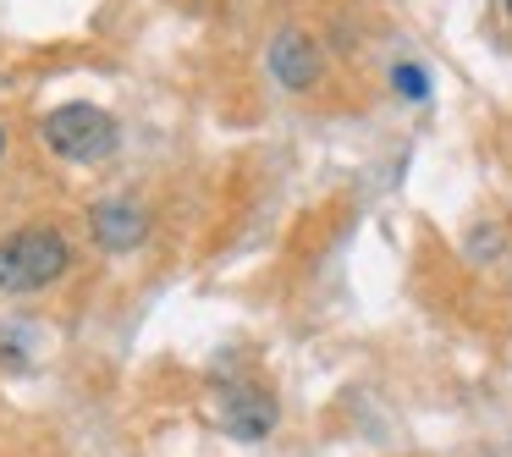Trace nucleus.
Wrapping results in <instances>:
<instances>
[{
  "label": "nucleus",
  "instance_id": "nucleus-1",
  "mask_svg": "<svg viewBox=\"0 0 512 457\" xmlns=\"http://www.w3.org/2000/svg\"><path fill=\"white\" fill-rule=\"evenodd\" d=\"M72 248L61 232L50 226H28V232H12L0 243V287L6 292H39L67 270Z\"/></svg>",
  "mask_w": 512,
  "mask_h": 457
},
{
  "label": "nucleus",
  "instance_id": "nucleus-2",
  "mask_svg": "<svg viewBox=\"0 0 512 457\" xmlns=\"http://www.w3.org/2000/svg\"><path fill=\"white\" fill-rule=\"evenodd\" d=\"M45 144L67 160H100L116 149V122L100 105H56L45 116Z\"/></svg>",
  "mask_w": 512,
  "mask_h": 457
},
{
  "label": "nucleus",
  "instance_id": "nucleus-3",
  "mask_svg": "<svg viewBox=\"0 0 512 457\" xmlns=\"http://www.w3.org/2000/svg\"><path fill=\"white\" fill-rule=\"evenodd\" d=\"M270 67H276V78L287 83V89H303V83H314V72H320V56H314V45L303 34H281L276 50H270Z\"/></svg>",
  "mask_w": 512,
  "mask_h": 457
},
{
  "label": "nucleus",
  "instance_id": "nucleus-4",
  "mask_svg": "<svg viewBox=\"0 0 512 457\" xmlns=\"http://www.w3.org/2000/svg\"><path fill=\"white\" fill-rule=\"evenodd\" d=\"M221 413H226V424H232V435H265L270 430V419H276V408H270V397H259V391H226V402H221Z\"/></svg>",
  "mask_w": 512,
  "mask_h": 457
},
{
  "label": "nucleus",
  "instance_id": "nucleus-5",
  "mask_svg": "<svg viewBox=\"0 0 512 457\" xmlns=\"http://www.w3.org/2000/svg\"><path fill=\"white\" fill-rule=\"evenodd\" d=\"M94 232H100L105 248H133L138 232H144V215L133 204H100L94 210Z\"/></svg>",
  "mask_w": 512,
  "mask_h": 457
},
{
  "label": "nucleus",
  "instance_id": "nucleus-6",
  "mask_svg": "<svg viewBox=\"0 0 512 457\" xmlns=\"http://www.w3.org/2000/svg\"><path fill=\"white\" fill-rule=\"evenodd\" d=\"M397 89L419 100V94H424V72H419V67H397Z\"/></svg>",
  "mask_w": 512,
  "mask_h": 457
},
{
  "label": "nucleus",
  "instance_id": "nucleus-7",
  "mask_svg": "<svg viewBox=\"0 0 512 457\" xmlns=\"http://www.w3.org/2000/svg\"><path fill=\"white\" fill-rule=\"evenodd\" d=\"M0 149H6V133H0Z\"/></svg>",
  "mask_w": 512,
  "mask_h": 457
},
{
  "label": "nucleus",
  "instance_id": "nucleus-8",
  "mask_svg": "<svg viewBox=\"0 0 512 457\" xmlns=\"http://www.w3.org/2000/svg\"><path fill=\"white\" fill-rule=\"evenodd\" d=\"M507 12H512V0H507Z\"/></svg>",
  "mask_w": 512,
  "mask_h": 457
}]
</instances>
